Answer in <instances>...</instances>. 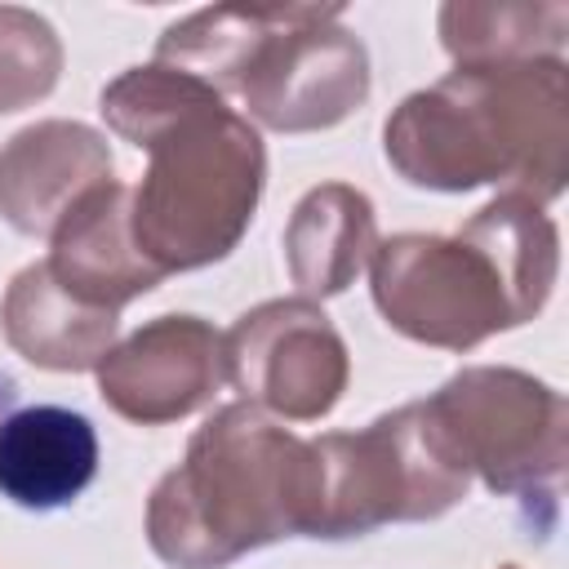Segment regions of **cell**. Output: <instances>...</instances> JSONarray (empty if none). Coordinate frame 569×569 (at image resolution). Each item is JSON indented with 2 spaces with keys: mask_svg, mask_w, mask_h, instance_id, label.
I'll use <instances>...</instances> for the list:
<instances>
[{
  "mask_svg": "<svg viewBox=\"0 0 569 569\" xmlns=\"http://www.w3.org/2000/svg\"><path fill=\"white\" fill-rule=\"evenodd\" d=\"M436 31L453 67L565 58L569 9L560 0H449L436 13Z\"/></svg>",
  "mask_w": 569,
  "mask_h": 569,
  "instance_id": "cell-15",
  "label": "cell"
},
{
  "mask_svg": "<svg viewBox=\"0 0 569 569\" xmlns=\"http://www.w3.org/2000/svg\"><path fill=\"white\" fill-rule=\"evenodd\" d=\"M0 333L36 369L89 373L116 347L120 316L80 302L53 280L44 262H31L9 280L0 298Z\"/></svg>",
  "mask_w": 569,
  "mask_h": 569,
  "instance_id": "cell-13",
  "label": "cell"
},
{
  "mask_svg": "<svg viewBox=\"0 0 569 569\" xmlns=\"http://www.w3.org/2000/svg\"><path fill=\"white\" fill-rule=\"evenodd\" d=\"M107 129L151 156L129 187V231L160 271H200L222 262L249 231L267 191L262 133L204 80L142 62L98 93Z\"/></svg>",
  "mask_w": 569,
  "mask_h": 569,
  "instance_id": "cell-1",
  "label": "cell"
},
{
  "mask_svg": "<svg viewBox=\"0 0 569 569\" xmlns=\"http://www.w3.org/2000/svg\"><path fill=\"white\" fill-rule=\"evenodd\" d=\"M565 58L453 67L382 120V156L409 187H502L551 204L569 182Z\"/></svg>",
  "mask_w": 569,
  "mask_h": 569,
  "instance_id": "cell-2",
  "label": "cell"
},
{
  "mask_svg": "<svg viewBox=\"0 0 569 569\" xmlns=\"http://www.w3.org/2000/svg\"><path fill=\"white\" fill-rule=\"evenodd\" d=\"M98 476V431L80 409L27 405L0 418V493L22 511H58Z\"/></svg>",
  "mask_w": 569,
  "mask_h": 569,
  "instance_id": "cell-12",
  "label": "cell"
},
{
  "mask_svg": "<svg viewBox=\"0 0 569 569\" xmlns=\"http://www.w3.org/2000/svg\"><path fill=\"white\" fill-rule=\"evenodd\" d=\"M44 267L53 280L98 311H124L133 298L151 293L164 276L138 253L129 231V187L107 178L84 191L49 236Z\"/></svg>",
  "mask_w": 569,
  "mask_h": 569,
  "instance_id": "cell-11",
  "label": "cell"
},
{
  "mask_svg": "<svg viewBox=\"0 0 569 569\" xmlns=\"http://www.w3.org/2000/svg\"><path fill=\"white\" fill-rule=\"evenodd\" d=\"M93 373L111 413L138 427H164L213 400L227 382V351L204 316L169 311L120 338Z\"/></svg>",
  "mask_w": 569,
  "mask_h": 569,
  "instance_id": "cell-9",
  "label": "cell"
},
{
  "mask_svg": "<svg viewBox=\"0 0 569 569\" xmlns=\"http://www.w3.org/2000/svg\"><path fill=\"white\" fill-rule=\"evenodd\" d=\"M311 445V520L307 538L342 542L382 525L440 520L453 511L471 471L440 427L431 400L378 413L360 431H325Z\"/></svg>",
  "mask_w": 569,
  "mask_h": 569,
  "instance_id": "cell-6",
  "label": "cell"
},
{
  "mask_svg": "<svg viewBox=\"0 0 569 569\" xmlns=\"http://www.w3.org/2000/svg\"><path fill=\"white\" fill-rule=\"evenodd\" d=\"M311 445L262 409H213L178 467L147 498V542L169 569H227L240 556L307 538Z\"/></svg>",
  "mask_w": 569,
  "mask_h": 569,
  "instance_id": "cell-5",
  "label": "cell"
},
{
  "mask_svg": "<svg viewBox=\"0 0 569 569\" xmlns=\"http://www.w3.org/2000/svg\"><path fill=\"white\" fill-rule=\"evenodd\" d=\"M378 249L373 200L351 182L311 187L284 227V267L298 284V298H338L356 284Z\"/></svg>",
  "mask_w": 569,
  "mask_h": 569,
  "instance_id": "cell-14",
  "label": "cell"
},
{
  "mask_svg": "<svg viewBox=\"0 0 569 569\" xmlns=\"http://www.w3.org/2000/svg\"><path fill=\"white\" fill-rule=\"evenodd\" d=\"M560 276V227L525 196H493L453 236L400 231L369 258L378 316L409 342L471 351L542 316Z\"/></svg>",
  "mask_w": 569,
  "mask_h": 569,
  "instance_id": "cell-3",
  "label": "cell"
},
{
  "mask_svg": "<svg viewBox=\"0 0 569 569\" xmlns=\"http://www.w3.org/2000/svg\"><path fill=\"white\" fill-rule=\"evenodd\" d=\"M498 569H520V565H498Z\"/></svg>",
  "mask_w": 569,
  "mask_h": 569,
  "instance_id": "cell-17",
  "label": "cell"
},
{
  "mask_svg": "<svg viewBox=\"0 0 569 569\" xmlns=\"http://www.w3.org/2000/svg\"><path fill=\"white\" fill-rule=\"evenodd\" d=\"M227 382L276 422H320L351 382V351L311 298H267L222 333Z\"/></svg>",
  "mask_w": 569,
  "mask_h": 569,
  "instance_id": "cell-8",
  "label": "cell"
},
{
  "mask_svg": "<svg viewBox=\"0 0 569 569\" xmlns=\"http://www.w3.org/2000/svg\"><path fill=\"white\" fill-rule=\"evenodd\" d=\"M111 142L80 120H36L0 147V218L18 236L49 240L67 209L107 182Z\"/></svg>",
  "mask_w": 569,
  "mask_h": 569,
  "instance_id": "cell-10",
  "label": "cell"
},
{
  "mask_svg": "<svg viewBox=\"0 0 569 569\" xmlns=\"http://www.w3.org/2000/svg\"><path fill=\"white\" fill-rule=\"evenodd\" d=\"M62 80V40L49 18L0 4V116L36 107Z\"/></svg>",
  "mask_w": 569,
  "mask_h": 569,
  "instance_id": "cell-16",
  "label": "cell"
},
{
  "mask_svg": "<svg viewBox=\"0 0 569 569\" xmlns=\"http://www.w3.org/2000/svg\"><path fill=\"white\" fill-rule=\"evenodd\" d=\"M151 62L236 93L240 116L276 133L333 129L373 89L369 49L342 27V4H209L169 22Z\"/></svg>",
  "mask_w": 569,
  "mask_h": 569,
  "instance_id": "cell-4",
  "label": "cell"
},
{
  "mask_svg": "<svg viewBox=\"0 0 569 569\" xmlns=\"http://www.w3.org/2000/svg\"><path fill=\"white\" fill-rule=\"evenodd\" d=\"M467 471L498 498L556 502L569 467L565 396L516 365H467L427 396Z\"/></svg>",
  "mask_w": 569,
  "mask_h": 569,
  "instance_id": "cell-7",
  "label": "cell"
}]
</instances>
